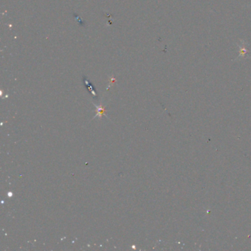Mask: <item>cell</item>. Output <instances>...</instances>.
I'll return each instance as SVG.
<instances>
[{
    "instance_id": "3957f363",
    "label": "cell",
    "mask_w": 251,
    "mask_h": 251,
    "mask_svg": "<svg viewBox=\"0 0 251 251\" xmlns=\"http://www.w3.org/2000/svg\"><path fill=\"white\" fill-rule=\"evenodd\" d=\"M97 111H98V116H100V117H101L102 114H103V112L105 111V109L102 108V107H97Z\"/></svg>"
},
{
    "instance_id": "7a4b0ae2",
    "label": "cell",
    "mask_w": 251,
    "mask_h": 251,
    "mask_svg": "<svg viewBox=\"0 0 251 251\" xmlns=\"http://www.w3.org/2000/svg\"><path fill=\"white\" fill-rule=\"evenodd\" d=\"M74 18L77 21V22H78V24H79L80 25H81V26H84L85 25V22L83 21V19H81V17H80L77 14H76V13H74Z\"/></svg>"
},
{
    "instance_id": "6da1fadb",
    "label": "cell",
    "mask_w": 251,
    "mask_h": 251,
    "mask_svg": "<svg viewBox=\"0 0 251 251\" xmlns=\"http://www.w3.org/2000/svg\"><path fill=\"white\" fill-rule=\"evenodd\" d=\"M83 82H84V84L85 85V87L87 88V89H88V91H89L90 93L94 96V97H95V98L97 99V91H96L95 88H94L93 85H92L91 83H90V81L87 79L86 77H83Z\"/></svg>"
}]
</instances>
